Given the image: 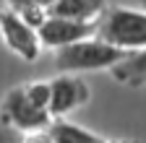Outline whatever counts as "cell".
Returning a JSON list of instances; mask_svg holds the SVG:
<instances>
[{
    "instance_id": "obj_4",
    "label": "cell",
    "mask_w": 146,
    "mask_h": 143,
    "mask_svg": "<svg viewBox=\"0 0 146 143\" xmlns=\"http://www.w3.org/2000/svg\"><path fill=\"white\" fill-rule=\"evenodd\" d=\"M0 37H3L5 47L18 55L21 60H36L39 57V31H36L31 24H26L21 16H18L13 8H3L0 11Z\"/></svg>"
},
{
    "instance_id": "obj_3",
    "label": "cell",
    "mask_w": 146,
    "mask_h": 143,
    "mask_svg": "<svg viewBox=\"0 0 146 143\" xmlns=\"http://www.w3.org/2000/svg\"><path fill=\"white\" fill-rule=\"evenodd\" d=\"M0 120L13 125V128H18V130H24V133L47 130L52 125L50 109L39 107L26 94V86H16L5 94L3 104H0Z\"/></svg>"
},
{
    "instance_id": "obj_9",
    "label": "cell",
    "mask_w": 146,
    "mask_h": 143,
    "mask_svg": "<svg viewBox=\"0 0 146 143\" xmlns=\"http://www.w3.org/2000/svg\"><path fill=\"white\" fill-rule=\"evenodd\" d=\"M47 130H50V135H52L55 143H104L102 135L81 128V125L65 122V120H52V125Z\"/></svg>"
},
{
    "instance_id": "obj_6",
    "label": "cell",
    "mask_w": 146,
    "mask_h": 143,
    "mask_svg": "<svg viewBox=\"0 0 146 143\" xmlns=\"http://www.w3.org/2000/svg\"><path fill=\"white\" fill-rule=\"evenodd\" d=\"M39 31L42 47L50 49H63L68 44H76L81 39L97 37V21H73V18H58V16H47V21L36 29Z\"/></svg>"
},
{
    "instance_id": "obj_14",
    "label": "cell",
    "mask_w": 146,
    "mask_h": 143,
    "mask_svg": "<svg viewBox=\"0 0 146 143\" xmlns=\"http://www.w3.org/2000/svg\"><path fill=\"white\" fill-rule=\"evenodd\" d=\"M104 143H138V140H133V138H128V140H104Z\"/></svg>"
},
{
    "instance_id": "obj_11",
    "label": "cell",
    "mask_w": 146,
    "mask_h": 143,
    "mask_svg": "<svg viewBox=\"0 0 146 143\" xmlns=\"http://www.w3.org/2000/svg\"><path fill=\"white\" fill-rule=\"evenodd\" d=\"M8 8L13 11H29V8H39V11H50L58 0H5Z\"/></svg>"
},
{
    "instance_id": "obj_1",
    "label": "cell",
    "mask_w": 146,
    "mask_h": 143,
    "mask_svg": "<svg viewBox=\"0 0 146 143\" xmlns=\"http://www.w3.org/2000/svg\"><path fill=\"white\" fill-rule=\"evenodd\" d=\"M97 37L123 52L146 47V11L112 5L97 21Z\"/></svg>"
},
{
    "instance_id": "obj_10",
    "label": "cell",
    "mask_w": 146,
    "mask_h": 143,
    "mask_svg": "<svg viewBox=\"0 0 146 143\" xmlns=\"http://www.w3.org/2000/svg\"><path fill=\"white\" fill-rule=\"evenodd\" d=\"M26 94L44 109H50V81H34L26 83Z\"/></svg>"
},
{
    "instance_id": "obj_15",
    "label": "cell",
    "mask_w": 146,
    "mask_h": 143,
    "mask_svg": "<svg viewBox=\"0 0 146 143\" xmlns=\"http://www.w3.org/2000/svg\"><path fill=\"white\" fill-rule=\"evenodd\" d=\"M141 5H143V11H146V0H141Z\"/></svg>"
},
{
    "instance_id": "obj_8",
    "label": "cell",
    "mask_w": 146,
    "mask_h": 143,
    "mask_svg": "<svg viewBox=\"0 0 146 143\" xmlns=\"http://www.w3.org/2000/svg\"><path fill=\"white\" fill-rule=\"evenodd\" d=\"M110 73H112V78L117 83H123V86H131V88L146 86V47L128 52Z\"/></svg>"
},
{
    "instance_id": "obj_7",
    "label": "cell",
    "mask_w": 146,
    "mask_h": 143,
    "mask_svg": "<svg viewBox=\"0 0 146 143\" xmlns=\"http://www.w3.org/2000/svg\"><path fill=\"white\" fill-rule=\"evenodd\" d=\"M107 11L104 0H58L47 16H58V18H73V21H99V16Z\"/></svg>"
},
{
    "instance_id": "obj_12",
    "label": "cell",
    "mask_w": 146,
    "mask_h": 143,
    "mask_svg": "<svg viewBox=\"0 0 146 143\" xmlns=\"http://www.w3.org/2000/svg\"><path fill=\"white\" fill-rule=\"evenodd\" d=\"M24 138H26L24 130H18V128L0 120V143H24Z\"/></svg>"
},
{
    "instance_id": "obj_2",
    "label": "cell",
    "mask_w": 146,
    "mask_h": 143,
    "mask_svg": "<svg viewBox=\"0 0 146 143\" xmlns=\"http://www.w3.org/2000/svg\"><path fill=\"white\" fill-rule=\"evenodd\" d=\"M128 52L107 44L99 37H89L76 44H68L58 49L55 55V65L60 73H86V70H112Z\"/></svg>"
},
{
    "instance_id": "obj_13",
    "label": "cell",
    "mask_w": 146,
    "mask_h": 143,
    "mask_svg": "<svg viewBox=\"0 0 146 143\" xmlns=\"http://www.w3.org/2000/svg\"><path fill=\"white\" fill-rule=\"evenodd\" d=\"M24 143H55L50 130H34V133H26Z\"/></svg>"
},
{
    "instance_id": "obj_5",
    "label": "cell",
    "mask_w": 146,
    "mask_h": 143,
    "mask_svg": "<svg viewBox=\"0 0 146 143\" xmlns=\"http://www.w3.org/2000/svg\"><path fill=\"white\" fill-rule=\"evenodd\" d=\"M91 91L84 78H78L76 73H63L58 78L50 81V115L52 120H63L65 115H70L73 109H78L89 101Z\"/></svg>"
}]
</instances>
